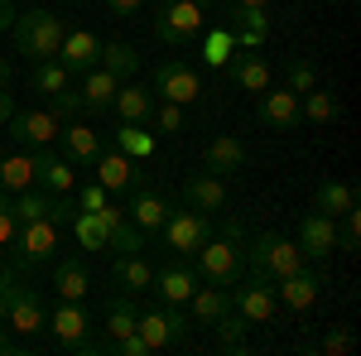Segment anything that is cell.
Segmentation results:
<instances>
[{
	"instance_id": "1",
	"label": "cell",
	"mask_w": 361,
	"mask_h": 356,
	"mask_svg": "<svg viewBox=\"0 0 361 356\" xmlns=\"http://www.w3.org/2000/svg\"><path fill=\"white\" fill-rule=\"evenodd\" d=\"M63 20H58L54 10H44V5H29L15 15V25H10V39H15V49L29 58V63H44V58H58L63 49Z\"/></svg>"
},
{
	"instance_id": "2",
	"label": "cell",
	"mask_w": 361,
	"mask_h": 356,
	"mask_svg": "<svg viewBox=\"0 0 361 356\" xmlns=\"http://www.w3.org/2000/svg\"><path fill=\"white\" fill-rule=\"evenodd\" d=\"M241 241H246V231H241V221H226L222 236H207L202 246H197V279L202 284H236V274L246 265V255H241Z\"/></svg>"
},
{
	"instance_id": "3",
	"label": "cell",
	"mask_w": 361,
	"mask_h": 356,
	"mask_svg": "<svg viewBox=\"0 0 361 356\" xmlns=\"http://www.w3.org/2000/svg\"><path fill=\"white\" fill-rule=\"evenodd\" d=\"M0 299H5V328L15 332V337H34V332H44V318H49V308L44 299L20 284V270L15 265H0Z\"/></svg>"
},
{
	"instance_id": "4",
	"label": "cell",
	"mask_w": 361,
	"mask_h": 356,
	"mask_svg": "<svg viewBox=\"0 0 361 356\" xmlns=\"http://www.w3.org/2000/svg\"><path fill=\"white\" fill-rule=\"evenodd\" d=\"M58 246H63V226L54 217H39V221H20L5 250H10V265L20 274H29V270H39V265H49L58 255Z\"/></svg>"
},
{
	"instance_id": "5",
	"label": "cell",
	"mask_w": 361,
	"mask_h": 356,
	"mask_svg": "<svg viewBox=\"0 0 361 356\" xmlns=\"http://www.w3.org/2000/svg\"><path fill=\"white\" fill-rule=\"evenodd\" d=\"M246 265L250 274H260V279H284V274L304 270V250H299V241H289V236H279V231H260L255 241H246Z\"/></svg>"
},
{
	"instance_id": "6",
	"label": "cell",
	"mask_w": 361,
	"mask_h": 356,
	"mask_svg": "<svg viewBox=\"0 0 361 356\" xmlns=\"http://www.w3.org/2000/svg\"><path fill=\"white\" fill-rule=\"evenodd\" d=\"M159 236H164V246L173 255H197V246L207 241V236H217V226H212V212H197V207H169L164 226H159Z\"/></svg>"
},
{
	"instance_id": "7",
	"label": "cell",
	"mask_w": 361,
	"mask_h": 356,
	"mask_svg": "<svg viewBox=\"0 0 361 356\" xmlns=\"http://www.w3.org/2000/svg\"><path fill=\"white\" fill-rule=\"evenodd\" d=\"M202 25H207V10L197 0H159V15H154L159 44L183 49V44H193L197 34H202Z\"/></svg>"
},
{
	"instance_id": "8",
	"label": "cell",
	"mask_w": 361,
	"mask_h": 356,
	"mask_svg": "<svg viewBox=\"0 0 361 356\" xmlns=\"http://www.w3.org/2000/svg\"><path fill=\"white\" fill-rule=\"evenodd\" d=\"M135 332L145 337L149 352H164V347H178L188 337V318H183V303H159L149 313L135 318Z\"/></svg>"
},
{
	"instance_id": "9",
	"label": "cell",
	"mask_w": 361,
	"mask_h": 356,
	"mask_svg": "<svg viewBox=\"0 0 361 356\" xmlns=\"http://www.w3.org/2000/svg\"><path fill=\"white\" fill-rule=\"evenodd\" d=\"M231 308H236V318H241L246 328H255V323H275V313H279L275 284L260 279V274H250V284H236V289H231Z\"/></svg>"
},
{
	"instance_id": "10",
	"label": "cell",
	"mask_w": 361,
	"mask_h": 356,
	"mask_svg": "<svg viewBox=\"0 0 361 356\" xmlns=\"http://www.w3.org/2000/svg\"><path fill=\"white\" fill-rule=\"evenodd\" d=\"M149 92L164 97V102H173V106H193V102H202V78H197L188 63H159Z\"/></svg>"
},
{
	"instance_id": "11",
	"label": "cell",
	"mask_w": 361,
	"mask_h": 356,
	"mask_svg": "<svg viewBox=\"0 0 361 356\" xmlns=\"http://www.w3.org/2000/svg\"><path fill=\"white\" fill-rule=\"evenodd\" d=\"M10 140L25 145V149H39V145H54L58 130H63V116L54 111H10Z\"/></svg>"
},
{
	"instance_id": "12",
	"label": "cell",
	"mask_w": 361,
	"mask_h": 356,
	"mask_svg": "<svg viewBox=\"0 0 361 356\" xmlns=\"http://www.w3.org/2000/svg\"><path fill=\"white\" fill-rule=\"evenodd\" d=\"M255 121L265 125V130H294L304 116H299V92H289V87H265L260 92V102H255Z\"/></svg>"
},
{
	"instance_id": "13",
	"label": "cell",
	"mask_w": 361,
	"mask_h": 356,
	"mask_svg": "<svg viewBox=\"0 0 361 356\" xmlns=\"http://www.w3.org/2000/svg\"><path fill=\"white\" fill-rule=\"evenodd\" d=\"M92 168H97V183H102L106 192H130V188L145 183V173L135 168V159L121 154V149H106V145H102V154H97Z\"/></svg>"
},
{
	"instance_id": "14",
	"label": "cell",
	"mask_w": 361,
	"mask_h": 356,
	"mask_svg": "<svg viewBox=\"0 0 361 356\" xmlns=\"http://www.w3.org/2000/svg\"><path fill=\"white\" fill-rule=\"evenodd\" d=\"M299 250H304V260H328L337 250V217H328V212H308L304 221H299Z\"/></svg>"
},
{
	"instance_id": "15",
	"label": "cell",
	"mask_w": 361,
	"mask_h": 356,
	"mask_svg": "<svg viewBox=\"0 0 361 356\" xmlns=\"http://www.w3.org/2000/svg\"><path fill=\"white\" fill-rule=\"evenodd\" d=\"M226 29H231L236 49H246V54H260V44L270 39V15H265L260 5H236V10L226 15Z\"/></svg>"
},
{
	"instance_id": "16",
	"label": "cell",
	"mask_w": 361,
	"mask_h": 356,
	"mask_svg": "<svg viewBox=\"0 0 361 356\" xmlns=\"http://www.w3.org/2000/svg\"><path fill=\"white\" fill-rule=\"evenodd\" d=\"M318 294H323V279H318V270H308V265L284 274V279H275V299L284 308H294V313H308L318 303Z\"/></svg>"
},
{
	"instance_id": "17",
	"label": "cell",
	"mask_w": 361,
	"mask_h": 356,
	"mask_svg": "<svg viewBox=\"0 0 361 356\" xmlns=\"http://www.w3.org/2000/svg\"><path fill=\"white\" fill-rule=\"evenodd\" d=\"M58 145H63V159L73 168H92L97 164V154H102V135L82 125V121H68L63 130H58Z\"/></svg>"
},
{
	"instance_id": "18",
	"label": "cell",
	"mask_w": 361,
	"mask_h": 356,
	"mask_svg": "<svg viewBox=\"0 0 361 356\" xmlns=\"http://www.w3.org/2000/svg\"><path fill=\"white\" fill-rule=\"evenodd\" d=\"M34 183H44V192H63L68 197V192L78 188V168L68 164L63 154H54L49 145H39L34 149Z\"/></svg>"
},
{
	"instance_id": "19",
	"label": "cell",
	"mask_w": 361,
	"mask_h": 356,
	"mask_svg": "<svg viewBox=\"0 0 361 356\" xmlns=\"http://www.w3.org/2000/svg\"><path fill=\"white\" fill-rule=\"evenodd\" d=\"M58 63H63L68 73H92V68L102 63V39H97L92 29H68V34H63V49H58Z\"/></svg>"
},
{
	"instance_id": "20",
	"label": "cell",
	"mask_w": 361,
	"mask_h": 356,
	"mask_svg": "<svg viewBox=\"0 0 361 356\" xmlns=\"http://www.w3.org/2000/svg\"><path fill=\"white\" fill-rule=\"evenodd\" d=\"M44 328L54 332L58 347H68V342H78V337L92 332V313H87L82 303H73V299H58V308L44 318Z\"/></svg>"
},
{
	"instance_id": "21",
	"label": "cell",
	"mask_w": 361,
	"mask_h": 356,
	"mask_svg": "<svg viewBox=\"0 0 361 356\" xmlns=\"http://www.w3.org/2000/svg\"><path fill=\"white\" fill-rule=\"evenodd\" d=\"M159 303H188L197 289V270L193 265H183V255H178V265H164V270H154V284H149Z\"/></svg>"
},
{
	"instance_id": "22",
	"label": "cell",
	"mask_w": 361,
	"mask_h": 356,
	"mask_svg": "<svg viewBox=\"0 0 361 356\" xmlns=\"http://www.w3.org/2000/svg\"><path fill=\"white\" fill-rule=\"evenodd\" d=\"M169 207H173V202H169L164 192H154V188L140 183V188H130V207H126V217L135 221L140 231H159L164 217H169Z\"/></svg>"
},
{
	"instance_id": "23",
	"label": "cell",
	"mask_w": 361,
	"mask_h": 356,
	"mask_svg": "<svg viewBox=\"0 0 361 356\" xmlns=\"http://www.w3.org/2000/svg\"><path fill=\"white\" fill-rule=\"evenodd\" d=\"M202 164H207V173H217V178H226V173H241V168H246V145H241L236 135L207 140V149H202Z\"/></svg>"
},
{
	"instance_id": "24",
	"label": "cell",
	"mask_w": 361,
	"mask_h": 356,
	"mask_svg": "<svg viewBox=\"0 0 361 356\" xmlns=\"http://www.w3.org/2000/svg\"><path fill=\"white\" fill-rule=\"evenodd\" d=\"M111 111L121 116V121H135V125H145L149 116H154V92L140 82H121L111 97Z\"/></svg>"
},
{
	"instance_id": "25",
	"label": "cell",
	"mask_w": 361,
	"mask_h": 356,
	"mask_svg": "<svg viewBox=\"0 0 361 356\" xmlns=\"http://www.w3.org/2000/svg\"><path fill=\"white\" fill-rule=\"evenodd\" d=\"M183 202L197 207V212H217V207H226V183L217 173H193L183 183Z\"/></svg>"
},
{
	"instance_id": "26",
	"label": "cell",
	"mask_w": 361,
	"mask_h": 356,
	"mask_svg": "<svg viewBox=\"0 0 361 356\" xmlns=\"http://www.w3.org/2000/svg\"><path fill=\"white\" fill-rule=\"evenodd\" d=\"M116 87H121V82H116L111 73H106V68L97 63V68H92V73L82 78V92H78V97H82V116H97V111H111Z\"/></svg>"
},
{
	"instance_id": "27",
	"label": "cell",
	"mask_w": 361,
	"mask_h": 356,
	"mask_svg": "<svg viewBox=\"0 0 361 356\" xmlns=\"http://www.w3.org/2000/svg\"><path fill=\"white\" fill-rule=\"evenodd\" d=\"M226 73H231V82L241 87V92H265L270 87V63L255 54H231V63H226Z\"/></svg>"
},
{
	"instance_id": "28",
	"label": "cell",
	"mask_w": 361,
	"mask_h": 356,
	"mask_svg": "<svg viewBox=\"0 0 361 356\" xmlns=\"http://www.w3.org/2000/svg\"><path fill=\"white\" fill-rule=\"evenodd\" d=\"M54 289H58V299L82 303L87 289H92V274H87V265H82V260H73V255H63V260L54 265Z\"/></svg>"
},
{
	"instance_id": "29",
	"label": "cell",
	"mask_w": 361,
	"mask_h": 356,
	"mask_svg": "<svg viewBox=\"0 0 361 356\" xmlns=\"http://www.w3.org/2000/svg\"><path fill=\"white\" fill-rule=\"evenodd\" d=\"M111 279L121 284V294H145L149 284H154V270L145 265V255H116V265H111Z\"/></svg>"
},
{
	"instance_id": "30",
	"label": "cell",
	"mask_w": 361,
	"mask_h": 356,
	"mask_svg": "<svg viewBox=\"0 0 361 356\" xmlns=\"http://www.w3.org/2000/svg\"><path fill=\"white\" fill-rule=\"evenodd\" d=\"M116 149H121V154H130L135 164H145V159H154V149H159V145H154V135H149L145 125L121 121V125H116Z\"/></svg>"
},
{
	"instance_id": "31",
	"label": "cell",
	"mask_w": 361,
	"mask_h": 356,
	"mask_svg": "<svg viewBox=\"0 0 361 356\" xmlns=\"http://www.w3.org/2000/svg\"><path fill=\"white\" fill-rule=\"evenodd\" d=\"M313 207H318V212H328V217H342L347 207H357V188H352V183H342V178H323L318 192H313Z\"/></svg>"
},
{
	"instance_id": "32",
	"label": "cell",
	"mask_w": 361,
	"mask_h": 356,
	"mask_svg": "<svg viewBox=\"0 0 361 356\" xmlns=\"http://www.w3.org/2000/svg\"><path fill=\"white\" fill-rule=\"evenodd\" d=\"M102 68L111 73L116 82H130V78L140 73V54H135V44H121V39L102 44Z\"/></svg>"
},
{
	"instance_id": "33",
	"label": "cell",
	"mask_w": 361,
	"mask_h": 356,
	"mask_svg": "<svg viewBox=\"0 0 361 356\" xmlns=\"http://www.w3.org/2000/svg\"><path fill=\"white\" fill-rule=\"evenodd\" d=\"M34 188V154L20 149V154H5L0 159V192H25Z\"/></svg>"
},
{
	"instance_id": "34",
	"label": "cell",
	"mask_w": 361,
	"mask_h": 356,
	"mask_svg": "<svg viewBox=\"0 0 361 356\" xmlns=\"http://www.w3.org/2000/svg\"><path fill=\"white\" fill-rule=\"evenodd\" d=\"M202 39V63L212 68V73H222L226 63H231V54H236V39H231V29L217 25V29H207V34H197Z\"/></svg>"
},
{
	"instance_id": "35",
	"label": "cell",
	"mask_w": 361,
	"mask_h": 356,
	"mask_svg": "<svg viewBox=\"0 0 361 356\" xmlns=\"http://www.w3.org/2000/svg\"><path fill=\"white\" fill-rule=\"evenodd\" d=\"M68 226H73V236H78V246H82V250H106V226H102V217H97V212L73 207Z\"/></svg>"
},
{
	"instance_id": "36",
	"label": "cell",
	"mask_w": 361,
	"mask_h": 356,
	"mask_svg": "<svg viewBox=\"0 0 361 356\" xmlns=\"http://www.w3.org/2000/svg\"><path fill=\"white\" fill-rule=\"evenodd\" d=\"M54 197H58V192H34V188H25V192H15V197H10V212H15V221L54 217Z\"/></svg>"
},
{
	"instance_id": "37",
	"label": "cell",
	"mask_w": 361,
	"mask_h": 356,
	"mask_svg": "<svg viewBox=\"0 0 361 356\" xmlns=\"http://www.w3.org/2000/svg\"><path fill=\"white\" fill-rule=\"evenodd\" d=\"M299 116H304V121H313V125H333V121H337V97H333V92L308 87L304 97H299Z\"/></svg>"
},
{
	"instance_id": "38",
	"label": "cell",
	"mask_w": 361,
	"mask_h": 356,
	"mask_svg": "<svg viewBox=\"0 0 361 356\" xmlns=\"http://www.w3.org/2000/svg\"><path fill=\"white\" fill-rule=\"evenodd\" d=\"M135 308H130V299H111L106 303V323H102V328H106V342H116V337H130V332H135Z\"/></svg>"
},
{
	"instance_id": "39",
	"label": "cell",
	"mask_w": 361,
	"mask_h": 356,
	"mask_svg": "<svg viewBox=\"0 0 361 356\" xmlns=\"http://www.w3.org/2000/svg\"><path fill=\"white\" fill-rule=\"evenodd\" d=\"M68 68L58 63V58H44V63H34V92H44V97H54V92H63L68 87Z\"/></svg>"
},
{
	"instance_id": "40",
	"label": "cell",
	"mask_w": 361,
	"mask_h": 356,
	"mask_svg": "<svg viewBox=\"0 0 361 356\" xmlns=\"http://www.w3.org/2000/svg\"><path fill=\"white\" fill-rule=\"evenodd\" d=\"M284 78H289V92H299V97H304L308 87H318V68H313L308 58H289Z\"/></svg>"
},
{
	"instance_id": "41",
	"label": "cell",
	"mask_w": 361,
	"mask_h": 356,
	"mask_svg": "<svg viewBox=\"0 0 361 356\" xmlns=\"http://www.w3.org/2000/svg\"><path fill=\"white\" fill-rule=\"evenodd\" d=\"M352 347H357V332L347 328V323H337V328L323 332V356H347Z\"/></svg>"
},
{
	"instance_id": "42",
	"label": "cell",
	"mask_w": 361,
	"mask_h": 356,
	"mask_svg": "<svg viewBox=\"0 0 361 356\" xmlns=\"http://www.w3.org/2000/svg\"><path fill=\"white\" fill-rule=\"evenodd\" d=\"M357 241H361V212L347 207L342 212V231H337V250H357Z\"/></svg>"
},
{
	"instance_id": "43",
	"label": "cell",
	"mask_w": 361,
	"mask_h": 356,
	"mask_svg": "<svg viewBox=\"0 0 361 356\" xmlns=\"http://www.w3.org/2000/svg\"><path fill=\"white\" fill-rule=\"evenodd\" d=\"M49 111H54V116H63V121H68V116H82V97H78L73 87H63V92H54V97H49Z\"/></svg>"
},
{
	"instance_id": "44",
	"label": "cell",
	"mask_w": 361,
	"mask_h": 356,
	"mask_svg": "<svg viewBox=\"0 0 361 356\" xmlns=\"http://www.w3.org/2000/svg\"><path fill=\"white\" fill-rule=\"evenodd\" d=\"M164 135H178L183 130V106H173V102H164V106H154V116H149Z\"/></svg>"
},
{
	"instance_id": "45",
	"label": "cell",
	"mask_w": 361,
	"mask_h": 356,
	"mask_svg": "<svg viewBox=\"0 0 361 356\" xmlns=\"http://www.w3.org/2000/svg\"><path fill=\"white\" fill-rule=\"evenodd\" d=\"M106 202H111V192L102 188V183H97V178H92V183H82V188H78V207H82V212H97V207H106Z\"/></svg>"
},
{
	"instance_id": "46",
	"label": "cell",
	"mask_w": 361,
	"mask_h": 356,
	"mask_svg": "<svg viewBox=\"0 0 361 356\" xmlns=\"http://www.w3.org/2000/svg\"><path fill=\"white\" fill-rule=\"evenodd\" d=\"M15 212H10V192H0V250L10 246V236H15Z\"/></svg>"
},
{
	"instance_id": "47",
	"label": "cell",
	"mask_w": 361,
	"mask_h": 356,
	"mask_svg": "<svg viewBox=\"0 0 361 356\" xmlns=\"http://www.w3.org/2000/svg\"><path fill=\"white\" fill-rule=\"evenodd\" d=\"M140 5H145V0H106V10H111V15H121V20L140 15Z\"/></svg>"
},
{
	"instance_id": "48",
	"label": "cell",
	"mask_w": 361,
	"mask_h": 356,
	"mask_svg": "<svg viewBox=\"0 0 361 356\" xmlns=\"http://www.w3.org/2000/svg\"><path fill=\"white\" fill-rule=\"evenodd\" d=\"M15 15H20V10H15V0H0V34H10Z\"/></svg>"
},
{
	"instance_id": "49",
	"label": "cell",
	"mask_w": 361,
	"mask_h": 356,
	"mask_svg": "<svg viewBox=\"0 0 361 356\" xmlns=\"http://www.w3.org/2000/svg\"><path fill=\"white\" fill-rule=\"evenodd\" d=\"M10 352H25V337H10V332H0V356Z\"/></svg>"
},
{
	"instance_id": "50",
	"label": "cell",
	"mask_w": 361,
	"mask_h": 356,
	"mask_svg": "<svg viewBox=\"0 0 361 356\" xmlns=\"http://www.w3.org/2000/svg\"><path fill=\"white\" fill-rule=\"evenodd\" d=\"M10 111H15V102H10V92H0V125L10 121Z\"/></svg>"
},
{
	"instance_id": "51",
	"label": "cell",
	"mask_w": 361,
	"mask_h": 356,
	"mask_svg": "<svg viewBox=\"0 0 361 356\" xmlns=\"http://www.w3.org/2000/svg\"><path fill=\"white\" fill-rule=\"evenodd\" d=\"M5 82H10V63L0 58V92H5Z\"/></svg>"
},
{
	"instance_id": "52",
	"label": "cell",
	"mask_w": 361,
	"mask_h": 356,
	"mask_svg": "<svg viewBox=\"0 0 361 356\" xmlns=\"http://www.w3.org/2000/svg\"><path fill=\"white\" fill-rule=\"evenodd\" d=\"M236 5H260V10H265V5H270V0H236Z\"/></svg>"
},
{
	"instance_id": "53",
	"label": "cell",
	"mask_w": 361,
	"mask_h": 356,
	"mask_svg": "<svg viewBox=\"0 0 361 356\" xmlns=\"http://www.w3.org/2000/svg\"><path fill=\"white\" fill-rule=\"evenodd\" d=\"M0 328H5V299H0Z\"/></svg>"
},
{
	"instance_id": "54",
	"label": "cell",
	"mask_w": 361,
	"mask_h": 356,
	"mask_svg": "<svg viewBox=\"0 0 361 356\" xmlns=\"http://www.w3.org/2000/svg\"><path fill=\"white\" fill-rule=\"evenodd\" d=\"M15 5H39V0H15Z\"/></svg>"
}]
</instances>
